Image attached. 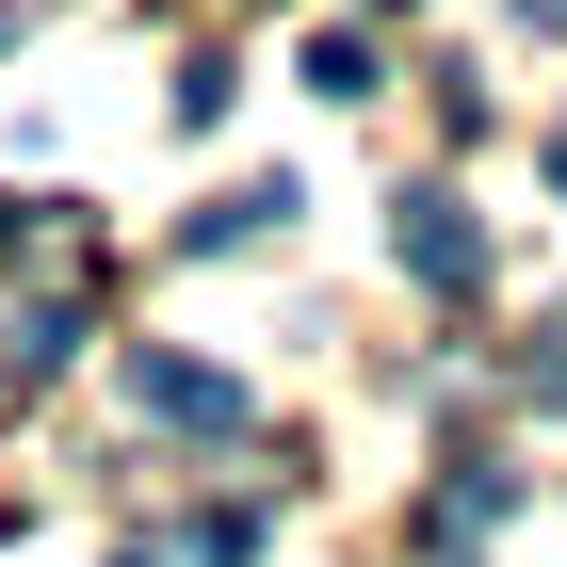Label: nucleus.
Listing matches in <instances>:
<instances>
[{
    "mask_svg": "<svg viewBox=\"0 0 567 567\" xmlns=\"http://www.w3.org/2000/svg\"><path fill=\"white\" fill-rule=\"evenodd\" d=\"M373 17H405V0H373Z\"/></svg>",
    "mask_w": 567,
    "mask_h": 567,
    "instance_id": "nucleus-9",
    "label": "nucleus"
},
{
    "mask_svg": "<svg viewBox=\"0 0 567 567\" xmlns=\"http://www.w3.org/2000/svg\"><path fill=\"white\" fill-rule=\"evenodd\" d=\"M519 17H535V33H567V0H519Z\"/></svg>",
    "mask_w": 567,
    "mask_h": 567,
    "instance_id": "nucleus-6",
    "label": "nucleus"
},
{
    "mask_svg": "<svg viewBox=\"0 0 567 567\" xmlns=\"http://www.w3.org/2000/svg\"><path fill=\"white\" fill-rule=\"evenodd\" d=\"M519 390H535V405H567V308H551V324H535V357H519Z\"/></svg>",
    "mask_w": 567,
    "mask_h": 567,
    "instance_id": "nucleus-4",
    "label": "nucleus"
},
{
    "mask_svg": "<svg viewBox=\"0 0 567 567\" xmlns=\"http://www.w3.org/2000/svg\"><path fill=\"white\" fill-rule=\"evenodd\" d=\"M373 82H390V65H373V33H357V17H324V33H308V97H341V114H357Z\"/></svg>",
    "mask_w": 567,
    "mask_h": 567,
    "instance_id": "nucleus-3",
    "label": "nucleus"
},
{
    "mask_svg": "<svg viewBox=\"0 0 567 567\" xmlns=\"http://www.w3.org/2000/svg\"><path fill=\"white\" fill-rule=\"evenodd\" d=\"M551 178H567V131H551Z\"/></svg>",
    "mask_w": 567,
    "mask_h": 567,
    "instance_id": "nucleus-8",
    "label": "nucleus"
},
{
    "mask_svg": "<svg viewBox=\"0 0 567 567\" xmlns=\"http://www.w3.org/2000/svg\"><path fill=\"white\" fill-rule=\"evenodd\" d=\"M17 244H33V195H0V260H17Z\"/></svg>",
    "mask_w": 567,
    "mask_h": 567,
    "instance_id": "nucleus-5",
    "label": "nucleus"
},
{
    "mask_svg": "<svg viewBox=\"0 0 567 567\" xmlns=\"http://www.w3.org/2000/svg\"><path fill=\"white\" fill-rule=\"evenodd\" d=\"M131 405H146V422H178V437H244V390L195 373L178 341H131Z\"/></svg>",
    "mask_w": 567,
    "mask_h": 567,
    "instance_id": "nucleus-1",
    "label": "nucleus"
},
{
    "mask_svg": "<svg viewBox=\"0 0 567 567\" xmlns=\"http://www.w3.org/2000/svg\"><path fill=\"white\" fill-rule=\"evenodd\" d=\"M114 567H163V551H114Z\"/></svg>",
    "mask_w": 567,
    "mask_h": 567,
    "instance_id": "nucleus-7",
    "label": "nucleus"
},
{
    "mask_svg": "<svg viewBox=\"0 0 567 567\" xmlns=\"http://www.w3.org/2000/svg\"><path fill=\"white\" fill-rule=\"evenodd\" d=\"M390 244H405V276H422V292H486V227L454 212V195H390Z\"/></svg>",
    "mask_w": 567,
    "mask_h": 567,
    "instance_id": "nucleus-2",
    "label": "nucleus"
}]
</instances>
